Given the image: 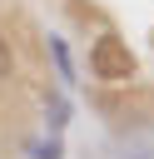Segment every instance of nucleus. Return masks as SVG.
<instances>
[{"mask_svg": "<svg viewBox=\"0 0 154 159\" xmlns=\"http://www.w3.org/2000/svg\"><path fill=\"white\" fill-rule=\"evenodd\" d=\"M50 55H55V65H60V75L70 80V55H65V45H60V40H50Z\"/></svg>", "mask_w": 154, "mask_h": 159, "instance_id": "obj_5", "label": "nucleus"}, {"mask_svg": "<svg viewBox=\"0 0 154 159\" xmlns=\"http://www.w3.org/2000/svg\"><path fill=\"white\" fill-rule=\"evenodd\" d=\"M124 159H154V149H134V154H124Z\"/></svg>", "mask_w": 154, "mask_h": 159, "instance_id": "obj_6", "label": "nucleus"}, {"mask_svg": "<svg viewBox=\"0 0 154 159\" xmlns=\"http://www.w3.org/2000/svg\"><path fill=\"white\" fill-rule=\"evenodd\" d=\"M30 154H35V159H60V154H65V144H60V134H50L45 144H30Z\"/></svg>", "mask_w": 154, "mask_h": 159, "instance_id": "obj_3", "label": "nucleus"}, {"mask_svg": "<svg viewBox=\"0 0 154 159\" xmlns=\"http://www.w3.org/2000/svg\"><path fill=\"white\" fill-rule=\"evenodd\" d=\"M45 119H50V134H60V129L70 124V99H65V94H50V99H45Z\"/></svg>", "mask_w": 154, "mask_h": 159, "instance_id": "obj_2", "label": "nucleus"}, {"mask_svg": "<svg viewBox=\"0 0 154 159\" xmlns=\"http://www.w3.org/2000/svg\"><path fill=\"white\" fill-rule=\"evenodd\" d=\"M15 75V50H10V40L0 35V80H10Z\"/></svg>", "mask_w": 154, "mask_h": 159, "instance_id": "obj_4", "label": "nucleus"}, {"mask_svg": "<svg viewBox=\"0 0 154 159\" xmlns=\"http://www.w3.org/2000/svg\"><path fill=\"white\" fill-rule=\"evenodd\" d=\"M89 75H94L99 84H134L139 60H134L129 40H119L114 30H104V35L89 45Z\"/></svg>", "mask_w": 154, "mask_h": 159, "instance_id": "obj_1", "label": "nucleus"}]
</instances>
